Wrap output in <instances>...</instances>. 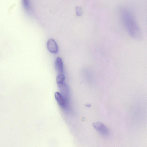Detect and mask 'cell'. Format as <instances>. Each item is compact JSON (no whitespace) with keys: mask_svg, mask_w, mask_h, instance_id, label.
I'll list each match as a JSON object with an SVG mask.
<instances>
[{"mask_svg":"<svg viewBox=\"0 0 147 147\" xmlns=\"http://www.w3.org/2000/svg\"><path fill=\"white\" fill-rule=\"evenodd\" d=\"M65 79V76L63 74H58L56 77L57 84H58L64 83Z\"/></svg>","mask_w":147,"mask_h":147,"instance_id":"obj_7","label":"cell"},{"mask_svg":"<svg viewBox=\"0 0 147 147\" xmlns=\"http://www.w3.org/2000/svg\"><path fill=\"white\" fill-rule=\"evenodd\" d=\"M76 13L78 16H80L82 14V11L81 7L79 6H77L76 7Z\"/></svg>","mask_w":147,"mask_h":147,"instance_id":"obj_9","label":"cell"},{"mask_svg":"<svg viewBox=\"0 0 147 147\" xmlns=\"http://www.w3.org/2000/svg\"><path fill=\"white\" fill-rule=\"evenodd\" d=\"M47 46L48 49L51 53H55L58 51V46L56 41L53 38H50L48 40Z\"/></svg>","mask_w":147,"mask_h":147,"instance_id":"obj_3","label":"cell"},{"mask_svg":"<svg viewBox=\"0 0 147 147\" xmlns=\"http://www.w3.org/2000/svg\"><path fill=\"white\" fill-rule=\"evenodd\" d=\"M23 4L25 9L28 11H31L32 9L31 3L29 1L24 0Z\"/></svg>","mask_w":147,"mask_h":147,"instance_id":"obj_8","label":"cell"},{"mask_svg":"<svg viewBox=\"0 0 147 147\" xmlns=\"http://www.w3.org/2000/svg\"><path fill=\"white\" fill-rule=\"evenodd\" d=\"M55 66L58 74H63V62L61 58L59 57H57L55 61Z\"/></svg>","mask_w":147,"mask_h":147,"instance_id":"obj_5","label":"cell"},{"mask_svg":"<svg viewBox=\"0 0 147 147\" xmlns=\"http://www.w3.org/2000/svg\"><path fill=\"white\" fill-rule=\"evenodd\" d=\"M58 86L62 93V94H61L64 98L68 101V89L67 86L64 82L61 84H58Z\"/></svg>","mask_w":147,"mask_h":147,"instance_id":"obj_6","label":"cell"},{"mask_svg":"<svg viewBox=\"0 0 147 147\" xmlns=\"http://www.w3.org/2000/svg\"><path fill=\"white\" fill-rule=\"evenodd\" d=\"M55 98L58 104L62 107L65 108L67 104V100L63 96L61 93L57 92L55 94Z\"/></svg>","mask_w":147,"mask_h":147,"instance_id":"obj_4","label":"cell"},{"mask_svg":"<svg viewBox=\"0 0 147 147\" xmlns=\"http://www.w3.org/2000/svg\"><path fill=\"white\" fill-rule=\"evenodd\" d=\"M93 125L95 129L102 135L107 136L109 133L108 128L101 122H97L93 123Z\"/></svg>","mask_w":147,"mask_h":147,"instance_id":"obj_2","label":"cell"},{"mask_svg":"<svg viewBox=\"0 0 147 147\" xmlns=\"http://www.w3.org/2000/svg\"><path fill=\"white\" fill-rule=\"evenodd\" d=\"M85 106L87 107H90L91 106V105L89 104H85Z\"/></svg>","mask_w":147,"mask_h":147,"instance_id":"obj_10","label":"cell"},{"mask_svg":"<svg viewBox=\"0 0 147 147\" xmlns=\"http://www.w3.org/2000/svg\"><path fill=\"white\" fill-rule=\"evenodd\" d=\"M120 13L122 22L129 35L134 39H141L142 37L141 30L131 10L123 7L120 9Z\"/></svg>","mask_w":147,"mask_h":147,"instance_id":"obj_1","label":"cell"}]
</instances>
